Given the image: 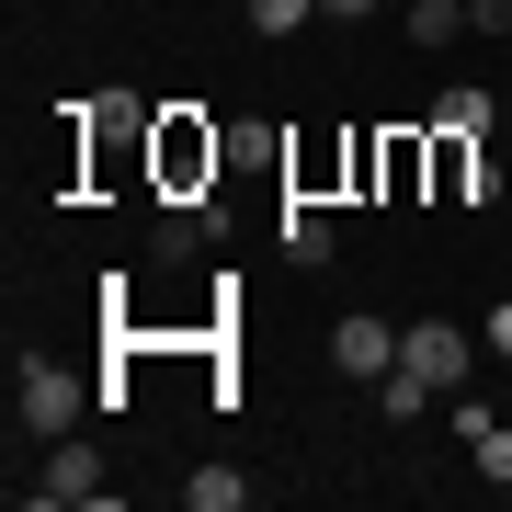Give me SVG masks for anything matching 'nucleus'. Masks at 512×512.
I'll return each mask as SVG.
<instances>
[{"label":"nucleus","mask_w":512,"mask_h":512,"mask_svg":"<svg viewBox=\"0 0 512 512\" xmlns=\"http://www.w3.org/2000/svg\"><path fill=\"white\" fill-rule=\"evenodd\" d=\"M92 399H103V387H80L69 365H23V387H12L23 433H46V444H57V433H80V410H92Z\"/></svg>","instance_id":"f257e3e1"},{"label":"nucleus","mask_w":512,"mask_h":512,"mask_svg":"<svg viewBox=\"0 0 512 512\" xmlns=\"http://www.w3.org/2000/svg\"><path fill=\"white\" fill-rule=\"evenodd\" d=\"M399 365L444 399V387H467V365H478V353H467V330H456V319H410V330H399Z\"/></svg>","instance_id":"f03ea898"},{"label":"nucleus","mask_w":512,"mask_h":512,"mask_svg":"<svg viewBox=\"0 0 512 512\" xmlns=\"http://www.w3.org/2000/svg\"><path fill=\"white\" fill-rule=\"evenodd\" d=\"M330 365H342V376H365V387H376L387 365H399V330H387L376 308H353L342 330H330Z\"/></svg>","instance_id":"7ed1b4c3"},{"label":"nucleus","mask_w":512,"mask_h":512,"mask_svg":"<svg viewBox=\"0 0 512 512\" xmlns=\"http://www.w3.org/2000/svg\"><path fill=\"white\" fill-rule=\"evenodd\" d=\"M35 501H103V456L80 433H57V456H46V478H35Z\"/></svg>","instance_id":"20e7f679"},{"label":"nucleus","mask_w":512,"mask_h":512,"mask_svg":"<svg viewBox=\"0 0 512 512\" xmlns=\"http://www.w3.org/2000/svg\"><path fill=\"white\" fill-rule=\"evenodd\" d=\"M160 171H171V194H183L194 171H217V126H160Z\"/></svg>","instance_id":"39448f33"},{"label":"nucleus","mask_w":512,"mask_h":512,"mask_svg":"<svg viewBox=\"0 0 512 512\" xmlns=\"http://www.w3.org/2000/svg\"><path fill=\"white\" fill-rule=\"evenodd\" d=\"M456 35H478L467 0H410V46H456Z\"/></svg>","instance_id":"423d86ee"},{"label":"nucleus","mask_w":512,"mask_h":512,"mask_svg":"<svg viewBox=\"0 0 512 512\" xmlns=\"http://www.w3.org/2000/svg\"><path fill=\"white\" fill-rule=\"evenodd\" d=\"M490 126H501L490 92H444V103H433V137H490Z\"/></svg>","instance_id":"0eeeda50"},{"label":"nucleus","mask_w":512,"mask_h":512,"mask_svg":"<svg viewBox=\"0 0 512 512\" xmlns=\"http://www.w3.org/2000/svg\"><path fill=\"white\" fill-rule=\"evenodd\" d=\"M239 501H251L239 467H194V478H183V512H239Z\"/></svg>","instance_id":"6e6552de"},{"label":"nucleus","mask_w":512,"mask_h":512,"mask_svg":"<svg viewBox=\"0 0 512 512\" xmlns=\"http://www.w3.org/2000/svg\"><path fill=\"white\" fill-rule=\"evenodd\" d=\"M285 251H296V262H330L342 239H330V217H319V205H285Z\"/></svg>","instance_id":"1a4fd4ad"},{"label":"nucleus","mask_w":512,"mask_h":512,"mask_svg":"<svg viewBox=\"0 0 512 512\" xmlns=\"http://www.w3.org/2000/svg\"><path fill=\"white\" fill-rule=\"evenodd\" d=\"M376 410H387V421H421V410H433V387H421L410 365H387V376H376Z\"/></svg>","instance_id":"9d476101"},{"label":"nucleus","mask_w":512,"mask_h":512,"mask_svg":"<svg viewBox=\"0 0 512 512\" xmlns=\"http://www.w3.org/2000/svg\"><path fill=\"white\" fill-rule=\"evenodd\" d=\"M205 228H217V205H205V217H194V205H171V217H160V251H171V262H183V251H194V239H205Z\"/></svg>","instance_id":"9b49d317"},{"label":"nucleus","mask_w":512,"mask_h":512,"mask_svg":"<svg viewBox=\"0 0 512 512\" xmlns=\"http://www.w3.org/2000/svg\"><path fill=\"white\" fill-rule=\"evenodd\" d=\"M478 444V478H490V490H512V433H501V421H490V433H467Z\"/></svg>","instance_id":"f8f14e48"},{"label":"nucleus","mask_w":512,"mask_h":512,"mask_svg":"<svg viewBox=\"0 0 512 512\" xmlns=\"http://www.w3.org/2000/svg\"><path fill=\"white\" fill-rule=\"evenodd\" d=\"M251 23L262 35H296V23H319V0H251Z\"/></svg>","instance_id":"ddd939ff"},{"label":"nucleus","mask_w":512,"mask_h":512,"mask_svg":"<svg viewBox=\"0 0 512 512\" xmlns=\"http://www.w3.org/2000/svg\"><path fill=\"white\" fill-rule=\"evenodd\" d=\"M490 353H501V365H512V296H501V308H490Z\"/></svg>","instance_id":"4468645a"},{"label":"nucleus","mask_w":512,"mask_h":512,"mask_svg":"<svg viewBox=\"0 0 512 512\" xmlns=\"http://www.w3.org/2000/svg\"><path fill=\"white\" fill-rule=\"evenodd\" d=\"M467 12H478V35H501V23H512V0H467Z\"/></svg>","instance_id":"2eb2a0df"},{"label":"nucleus","mask_w":512,"mask_h":512,"mask_svg":"<svg viewBox=\"0 0 512 512\" xmlns=\"http://www.w3.org/2000/svg\"><path fill=\"white\" fill-rule=\"evenodd\" d=\"M319 12H330V23H365V12H376V0H319Z\"/></svg>","instance_id":"dca6fc26"},{"label":"nucleus","mask_w":512,"mask_h":512,"mask_svg":"<svg viewBox=\"0 0 512 512\" xmlns=\"http://www.w3.org/2000/svg\"><path fill=\"white\" fill-rule=\"evenodd\" d=\"M501 137H512V103H501Z\"/></svg>","instance_id":"f3484780"}]
</instances>
